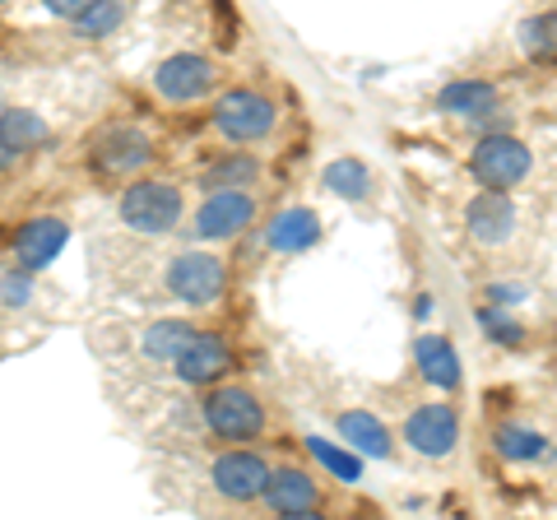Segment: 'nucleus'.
<instances>
[{
	"instance_id": "nucleus-20",
	"label": "nucleus",
	"mask_w": 557,
	"mask_h": 520,
	"mask_svg": "<svg viewBox=\"0 0 557 520\" xmlns=\"http://www.w3.org/2000/svg\"><path fill=\"white\" fill-rule=\"evenodd\" d=\"M0 145L14 153H33L51 145V126L33 108H10V112H0Z\"/></svg>"
},
{
	"instance_id": "nucleus-11",
	"label": "nucleus",
	"mask_w": 557,
	"mask_h": 520,
	"mask_svg": "<svg viewBox=\"0 0 557 520\" xmlns=\"http://www.w3.org/2000/svg\"><path fill=\"white\" fill-rule=\"evenodd\" d=\"M260 502H265L274 516H288V520L321 516V488H317V479H311L307 470H293V465H284V470H270Z\"/></svg>"
},
{
	"instance_id": "nucleus-9",
	"label": "nucleus",
	"mask_w": 557,
	"mask_h": 520,
	"mask_svg": "<svg viewBox=\"0 0 557 520\" xmlns=\"http://www.w3.org/2000/svg\"><path fill=\"white\" fill-rule=\"evenodd\" d=\"M265 479H270V465L256 456V450H223V456H214V465H209V483H214V493L223 502H260V493H265Z\"/></svg>"
},
{
	"instance_id": "nucleus-15",
	"label": "nucleus",
	"mask_w": 557,
	"mask_h": 520,
	"mask_svg": "<svg viewBox=\"0 0 557 520\" xmlns=\"http://www.w3.org/2000/svg\"><path fill=\"white\" fill-rule=\"evenodd\" d=\"M502 108L497 84L487 79H450L437 89V112L446 116H465V121H493Z\"/></svg>"
},
{
	"instance_id": "nucleus-24",
	"label": "nucleus",
	"mask_w": 557,
	"mask_h": 520,
	"mask_svg": "<svg viewBox=\"0 0 557 520\" xmlns=\"http://www.w3.org/2000/svg\"><path fill=\"white\" fill-rule=\"evenodd\" d=\"M321 182H325L330 196H339V200H368L372 196V172H368V163H358V159L325 163Z\"/></svg>"
},
{
	"instance_id": "nucleus-5",
	"label": "nucleus",
	"mask_w": 557,
	"mask_h": 520,
	"mask_svg": "<svg viewBox=\"0 0 557 520\" xmlns=\"http://www.w3.org/2000/svg\"><path fill=\"white\" fill-rule=\"evenodd\" d=\"M209 121H214V131L223 135V140L256 145V140H265V135L274 131L278 108H274V98H265L260 89H228V94H219Z\"/></svg>"
},
{
	"instance_id": "nucleus-13",
	"label": "nucleus",
	"mask_w": 557,
	"mask_h": 520,
	"mask_svg": "<svg viewBox=\"0 0 557 520\" xmlns=\"http://www.w3.org/2000/svg\"><path fill=\"white\" fill-rule=\"evenodd\" d=\"M65 242H70V223L61 214L28 219L24 228L14 233V265L28 270V274H38V270H47L51 260L65 251Z\"/></svg>"
},
{
	"instance_id": "nucleus-2",
	"label": "nucleus",
	"mask_w": 557,
	"mask_h": 520,
	"mask_svg": "<svg viewBox=\"0 0 557 520\" xmlns=\"http://www.w3.org/2000/svg\"><path fill=\"white\" fill-rule=\"evenodd\" d=\"M200 419L219 442H256L265 432V405L247 386H209L200 400Z\"/></svg>"
},
{
	"instance_id": "nucleus-6",
	"label": "nucleus",
	"mask_w": 557,
	"mask_h": 520,
	"mask_svg": "<svg viewBox=\"0 0 557 520\" xmlns=\"http://www.w3.org/2000/svg\"><path fill=\"white\" fill-rule=\"evenodd\" d=\"M163 284H168V293L177 302L209 307V302H219L223 293H228V265H223L219 256H209V251H182V256H172Z\"/></svg>"
},
{
	"instance_id": "nucleus-23",
	"label": "nucleus",
	"mask_w": 557,
	"mask_h": 520,
	"mask_svg": "<svg viewBox=\"0 0 557 520\" xmlns=\"http://www.w3.org/2000/svg\"><path fill=\"white\" fill-rule=\"evenodd\" d=\"M307 456L317 460L330 479H339V483H358L362 479V456L348 442L339 446V442H325V437L311 432V437H307Z\"/></svg>"
},
{
	"instance_id": "nucleus-8",
	"label": "nucleus",
	"mask_w": 557,
	"mask_h": 520,
	"mask_svg": "<svg viewBox=\"0 0 557 520\" xmlns=\"http://www.w3.org/2000/svg\"><path fill=\"white\" fill-rule=\"evenodd\" d=\"M256 219V196L242 190H209L196 210V237L200 242H228L237 233H247Z\"/></svg>"
},
{
	"instance_id": "nucleus-31",
	"label": "nucleus",
	"mask_w": 557,
	"mask_h": 520,
	"mask_svg": "<svg viewBox=\"0 0 557 520\" xmlns=\"http://www.w3.org/2000/svg\"><path fill=\"white\" fill-rule=\"evenodd\" d=\"M525 284H487V298H493L497 307H511V302H525Z\"/></svg>"
},
{
	"instance_id": "nucleus-19",
	"label": "nucleus",
	"mask_w": 557,
	"mask_h": 520,
	"mask_svg": "<svg viewBox=\"0 0 557 520\" xmlns=\"http://www.w3.org/2000/svg\"><path fill=\"white\" fill-rule=\"evenodd\" d=\"M335 428H339V437L358 450V456H368V460H391L395 442H391V428L381 423L376 413H368V409H344L339 419H335Z\"/></svg>"
},
{
	"instance_id": "nucleus-3",
	"label": "nucleus",
	"mask_w": 557,
	"mask_h": 520,
	"mask_svg": "<svg viewBox=\"0 0 557 520\" xmlns=\"http://www.w3.org/2000/svg\"><path fill=\"white\" fill-rule=\"evenodd\" d=\"M534 153L525 140H516L511 131H487L483 140L469 149V177L487 190H511L530 177Z\"/></svg>"
},
{
	"instance_id": "nucleus-27",
	"label": "nucleus",
	"mask_w": 557,
	"mask_h": 520,
	"mask_svg": "<svg viewBox=\"0 0 557 520\" xmlns=\"http://www.w3.org/2000/svg\"><path fill=\"white\" fill-rule=\"evenodd\" d=\"M479 325H483V335H487V339H493V344H507V349L525 339V325H520L516 317H507V311H502L497 302L479 311Z\"/></svg>"
},
{
	"instance_id": "nucleus-22",
	"label": "nucleus",
	"mask_w": 557,
	"mask_h": 520,
	"mask_svg": "<svg viewBox=\"0 0 557 520\" xmlns=\"http://www.w3.org/2000/svg\"><path fill=\"white\" fill-rule=\"evenodd\" d=\"M516 42H520V51H525V61L553 65L557 61V10L530 14V20L516 28Z\"/></svg>"
},
{
	"instance_id": "nucleus-12",
	"label": "nucleus",
	"mask_w": 557,
	"mask_h": 520,
	"mask_svg": "<svg viewBox=\"0 0 557 520\" xmlns=\"http://www.w3.org/2000/svg\"><path fill=\"white\" fill-rule=\"evenodd\" d=\"M465 228L479 247H507L516 237V205L507 190H487L479 186V196L465 205Z\"/></svg>"
},
{
	"instance_id": "nucleus-10",
	"label": "nucleus",
	"mask_w": 557,
	"mask_h": 520,
	"mask_svg": "<svg viewBox=\"0 0 557 520\" xmlns=\"http://www.w3.org/2000/svg\"><path fill=\"white\" fill-rule=\"evenodd\" d=\"M214 65H209L200 51H172V57L153 71V94L168 102H200L214 89Z\"/></svg>"
},
{
	"instance_id": "nucleus-32",
	"label": "nucleus",
	"mask_w": 557,
	"mask_h": 520,
	"mask_svg": "<svg viewBox=\"0 0 557 520\" xmlns=\"http://www.w3.org/2000/svg\"><path fill=\"white\" fill-rule=\"evenodd\" d=\"M10 163H14V149L0 145V172H10Z\"/></svg>"
},
{
	"instance_id": "nucleus-28",
	"label": "nucleus",
	"mask_w": 557,
	"mask_h": 520,
	"mask_svg": "<svg viewBox=\"0 0 557 520\" xmlns=\"http://www.w3.org/2000/svg\"><path fill=\"white\" fill-rule=\"evenodd\" d=\"M0 302H5V307H28L33 302V274L20 270V265L0 274Z\"/></svg>"
},
{
	"instance_id": "nucleus-29",
	"label": "nucleus",
	"mask_w": 557,
	"mask_h": 520,
	"mask_svg": "<svg viewBox=\"0 0 557 520\" xmlns=\"http://www.w3.org/2000/svg\"><path fill=\"white\" fill-rule=\"evenodd\" d=\"M214 20H219V42H223V47H233V38H237V20H233V5H228V0H214Z\"/></svg>"
},
{
	"instance_id": "nucleus-21",
	"label": "nucleus",
	"mask_w": 557,
	"mask_h": 520,
	"mask_svg": "<svg viewBox=\"0 0 557 520\" xmlns=\"http://www.w3.org/2000/svg\"><path fill=\"white\" fill-rule=\"evenodd\" d=\"M251 182H260V159L256 153H242V149L223 153V159H214V163H205V172H200L205 190H242Z\"/></svg>"
},
{
	"instance_id": "nucleus-33",
	"label": "nucleus",
	"mask_w": 557,
	"mask_h": 520,
	"mask_svg": "<svg viewBox=\"0 0 557 520\" xmlns=\"http://www.w3.org/2000/svg\"><path fill=\"white\" fill-rule=\"evenodd\" d=\"M0 5H10V0H0Z\"/></svg>"
},
{
	"instance_id": "nucleus-16",
	"label": "nucleus",
	"mask_w": 557,
	"mask_h": 520,
	"mask_svg": "<svg viewBox=\"0 0 557 520\" xmlns=\"http://www.w3.org/2000/svg\"><path fill=\"white\" fill-rule=\"evenodd\" d=\"M413 362H418V376L437 391H460L465 368H460V354L446 335H418L413 339Z\"/></svg>"
},
{
	"instance_id": "nucleus-17",
	"label": "nucleus",
	"mask_w": 557,
	"mask_h": 520,
	"mask_svg": "<svg viewBox=\"0 0 557 520\" xmlns=\"http://www.w3.org/2000/svg\"><path fill=\"white\" fill-rule=\"evenodd\" d=\"M493 450L511 465H553L557 460L553 437L530 428V423H497L493 428Z\"/></svg>"
},
{
	"instance_id": "nucleus-14",
	"label": "nucleus",
	"mask_w": 557,
	"mask_h": 520,
	"mask_svg": "<svg viewBox=\"0 0 557 520\" xmlns=\"http://www.w3.org/2000/svg\"><path fill=\"white\" fill-rule=\"evenodd\" d=\"M172 368H177V376L186 381V386H219V381L233 372V349H228V344H223L219 335L200 331V335L177 354V362H172Z\"/></svg>"
},
{
	"instance_id": "nucleus-1",
	"label": "nucleus",
	"mask_w": 557,
	"mask_h": 520,
	"mask_svg": "<svg viewBox=\"0 0 557 520\" xmlns=\"http://www.w3.org/2000/svg\"><path fill=\"white\" fill-rule=\"evenodd\" d=\"M182 210H186L182 186L177 182H163V177L135 182V186L121 190V200H116L121 223H126L131 233H139V237H168L172 228H177Z\"/></svg>"
},
{
	"instance_id": "nucleus-18",
	"label": "nucleus",
	"mask_w": 557,
	"mask_h": 520,
	"mask_svg": "<svg viewBox=\"0 0 557 520\" xmlns=\"http://www.w3.org/2000/svg\"><path fill=\"white\" fill-rule=\"evenodd\" d=\"M321 242V219L302 210V205H293V210L284 214H274L270 219V228H265V247L278 251V256H298L307 247H317Z\"/></svg>"
},
{
	"instance_id": "nucleus-4",
	"label": "nucleus",
	"mask_w": 557,
	"mask_h": 520,
	"mask_svg": "<svg viewBox=\"0 0 557 520\" xmlns=\"http://www.w3.org/2000/svg\"><path fill=\"white\" fill-rule=\"evenodd\" d=\"M84 163H89L94 177L126 182V177H135V172H145L153 163V140L139 126H102L89 140Z\"/></svg>"
},
{
	"instance_id": "nucleus-25",
	"label": "nucleus",
	"mask_w": 557,
	"mask_h": 520,
	"mask_svg": "<svg viewBox=\"0 0 557 520\" xmlns=\"http://www.w3.org/2000/svg\"><path fill=\"white\" fill-rule=\"evenodd\" d=\"M200 331L190 321H153L149 331H145V358H153V362H177V354Z\"/></svg>"
},
{
	"instance_id": "nucleus-26",
	"label": "nucleus",
	"mask_w": 557,
	"mask_h": 520,
	"mask_svg": "<svg viewBox=\"0 0 557 520\" xmlns=\"http://www.w3.org/2000/svg\"><path fill=\"white\" fill-rule=\"evenodd\" d=\"M121 24H126V0H94V5L75 20V38H89V42L112 38Z\"/></svg>"
},
{
	"instance_id": "nucleus-7",
	"label": "nucleus",
	"mask_w": 557,
	"mask_h": 520,
	"mask_svg": "<svg viewBox=\"0 0 557 520\" xmlns=\"http://www.w3.org/2000/svg\"><path fill=\"white\" fill-rule=\"evenodd\" d=\"M405 442L418 450V456L446 460L450 450H456V442H460V409L446 405V400H428V405L409 409V419H405Z\"/></svg>"
},
{
	"instance_id": "nucleus-30",
	"label": "nucleus",
	"mask_w": 557,
	"mask_h": 520,
	"mask_svg": "<svg viewBox=\"0 0 557 520\" xmlns=\"http://www.w3.org/2000/svg\"><path fill=\"white\" fill-rule=\"evenodd\" d=\"M42 5H47V14H57V20H70V24H75L79 14L94 5V0H42Z\"/></svg>"
}]
</instances>
